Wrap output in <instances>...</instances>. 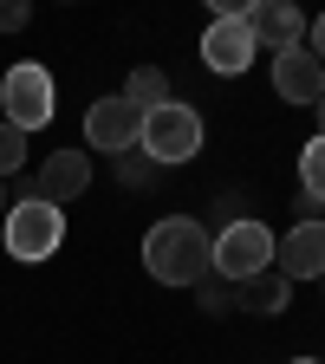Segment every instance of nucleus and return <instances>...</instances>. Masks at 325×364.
Wrapping results in <instances>:
<instances>
[{"instance_id":"f257e3e1","label":"nucleus","mask_w":325,"mask_h":364,"mask_svg":"<svg viewBox=\"0 0 325 364\" xmlns=\"http://www.w3.org/2000/svg\"><path fill=\"white\" fill-rule=\"evenodd\" d=\"M144 273L156 287H196V280H208V228L196 215H163L144 235Z\"/></svg>"},{"instance_id":"f03ea898","label":"nucleus","mask_w":325,"mask_h":364,"mask_svg":"<svg viewBox=\"0 0 325 364\" xmlns=\"http://www.w3.org/2000/svg\"><path fill=\"white\" fill-rule=\"evenodd\" d=\"M273 267V228L254 221V215H235V221H221V235H208V273L228 287H241L254 280V273Z\"/></svg>"},{"instance_id":"7ed1b4c3","label":"nucleus","mask_w":325,"mask_h":364,"mask_svg":"<svg viewBox=\"0 0 325 364\" xmlns=\"http://www.w3.org/2000/svg\"><path fill=\"white\" fill-rule=\"evenodd\" d=\"M202 111L196 105H156V111H144V136H137V150H144L156 169H176V163H189L196 150H202Z\"/></svg>"},{"instance_id":"20e7f679","label":"nucleus","mask_w":325,"mask_h":364,"mask_svg":"<svg viewBox=\"0 0 325 364\" xmlns=\"http://www.w3.org/2000/svg\"><path fill=\"white\" fill-rule=\"evenodd\" d=\"M0 241H7V254L26 260V267L53 260L59 241H65V208H53V202H14L7 215H0Z\"/></svg>"},{"instance_id":"39448f33","label":"nucleus","mask_w":325,"mask_h":364,"mask_svg":"<svg viewBox=\"0 0 325 364\" xmlns=\"http://www.w3.org/2000/svg\"><path fill=\"white\" fill-rule=\"evenodd\" d=\"M0 124H14L20 136L39 130V124H53V72L46 65H14L7 78H0Z\"/></svg>"},{"instance_id":"423d86ee","label":"nucleus","mask_w":325,"mask_h":364,"mask_svg":"<svg viewBox=\"0 0 325 364\" xmlns=\"http://www.w3.org/2000/svg\"><path fill=\"white\" fill-rule=\"evenodd\" d=\"M137 136H144V111H130L117 91H111V98H91V105H85V144H91V150H105V156H130V150H137Z\"/></svg>"},{"instance_id":"0eeeda50","label":"nucleus","mask_w":325,"mask_h":364,"mask_svg":"<svg viewBox=\"0 0 325 364\" xmlns=\"http://www.w3.org/2000/svg\"><path fill=\"white\" fill-rule=\"evenodd\" d=\"M254 33H247V20L241 14H215L208 20V33H202V65L215 72V78H235V72H247L254 65Z\"/></svg>"},{"instance_id":"6e6552de","label":"nucleus","mask_w":325,"mask_h":364,"mask_svg":"<svg viewBox=\"0 0 325 364\" xmlns=\"http://www.w3.org/2000/svg\"><path fill=\"white\" fill-rule=\"evenodd\" d=\"M273 273L280 280H325V221H293L273 241Z\"/></svg>"},{"instance_id":"1a4fd4ad","label":"nucleus","mask_w":325,"mask_h":364,"mask_svg":"<svg viewBox=\"0 0 325 364\" xmlns=\"http://www.w3.org/2000/svg\"><path fill=\"white\" fill-rule=\"evenodd\" d=\"M241 20H247L254 46H273V53H293V46L306 39V20H299L293 0H247Z\"/></svg>"},{"instance_id":"9d476101","label":"nucleus","mask_w":325,"mask_h":364,"mask_svg":"<svg viewBox=\"0 0 325 364\" xmlns=\"http://www.w3.org/2000/svg\"><path fill=\"white\" fill-rule=\"evenodd\" d=\"M33 189H39V202H53V208L78 202V196L91 189V156H85V150H53V156L39 163Z\"/></svg>"},{"instance_id":"9b49d317","label":"nucleus","mask_w":325,"mask_h":364,"mask_svg":"<svg viewBox=\"0 0 325 364\" xmlns=\"http://www.w3.org/2000/svg\"><path fill=\"white\" fill-rule=\"evenodd\" d=\"M273 91H280L287 105H319L325 98V65L306 53V46H293V53H273Z\"/></svg>"},{"instance_id":"f8f14e48","label":"nucleus","mask_w":325,"mask_h":364,"mask_svg":"<svg viewBox=\"0 0 325 364\" xmlns=\"http://www.w3.org/2000/svg\"><path fill=\"white\" fill-rule=\"evenodd\" d=\"M287 299H293V280H280V273H254V280H241L235 287V306L241 312H260V318H273V312H287Z\"/></svg>"},{"instance_id":"ddd939ff","label":"nucleus","mask_w":325,"mask_h":364,"mask_svg":"<svg viewBox=\"0 0 325 364\" xmlns=\"http://www.w3.org/2000/svg\"><path fill=\"white\" fill-rule=\"evenodd\" d=\"M117 98H124L130 111H156V105H169V72H163V65H137V72L124 78Z\"/></svg>"},{"instance_id":"4468645a","label":"nucleus","mask_w":325,"mask_h":364,"mask_svg":"<svg viewBox=\"0 0 325 364\" xmlns=\"http://www.w3.org/2000/svg\"><path fill=\"white\" fill-rule=\"evenodd\" d=\"M299 196L312 208H325V136H312V144L299 150Z\"/></svg>"},{"instance_id":"2eb2a0df","label":"nucleus","mask_w":325,"mask_h":364,"mask_svg":"<svg viewBox=\"0 0 325 364\" xmlns=\"http://www.w3.org/2000/svg\"><path fill=\"white\" fill-rule=\"evenodd\" d=\"M196 306L202 312H235V287H228V280H215V273H208V280H196Z\"/></svg>"},{"instance_id":"dca6fc26","label":"nucleus","mask_w":325,"mask_h":364,"mask_svg":"<svg viewBox=\"0 0 325 364\" xmlns=\"http://www.w3.org/2000/svg\"><path fill=\"white\" fill-rule=\"evenodd\" d=\"M20 169H26V136H20L14 124H0V182L20 176Z\"/></svg>"},{"instance_id":"f3484780","label":"nucleus","mask_w":325,"mask_h":364,"mask_svg":"<svg viewBox=\"0 0 325 364\" xmlns=\"http://www.w3.org/2000/svg\"><path fill=\"white\" fill-rule=\"evenodd\" d=\"M117 176H124V182H130V189H150V182H156V176H163V169H156V163H150V156H144V163H137V156H117Z\"/></svg>"},{"instance_id":"a211bd4d","label":"nucleus","mask_w":325,"mask_h":364,"mask_svg":"<svg viewBox=\"0 0 325 364\" xmlns=\"http://www.w3.org/2000/svg\"><path fill=\"white\" fill-rule=\"evenodd\" d=\"M33 20V7H20V0H0V33H20Z\"/></svg>"},{"instance_id":"6ab92c4d","label":"nucleus","mask_w":325,"mask_h":364,"mask_svg":"<svg viewBox=\"0 0 325 364\" xmlns=\"http://www.w3.org/2000/svg\"><path fill=\"white\" fill-rule=\"evenodd\" d=\"M306 33H312V46H306V53H312V59H319V65H325V14H319V20H312V26H306Z\"/></svg>"},{"instance_id":"aec40b11","label":"nucleus","mask_w":325,"mask_h":364,"mask_svg":"<svg viewBox=\"0 0 325 364\" xmlns=\"http://www.w3.org/2000/svg\"><path fill=\"white\" fill-rule=\"evenodd\" d=\"M7 208H14V196H7V182H0V215H7Z\"/></svg>"},{"instance_id":"412c9836","label":"nucleus","mask_w":325,"mask_h":364,"mask_svg":"<svg viewBox=\"0 0 325 364\" xmlns=\"http://www.w3.org/2000/svg\"><path fill=\"white\" fill-rule=\"evenodd\" d=\"M312 111H319V136H325V98H319V105H312Z\"/></svg>"},{"instance_id":"4be33fe9","label":"nucleus","mask_w":325,"mask_h":364,"mask_svg":"<svg viewBox=\"0 0 325 364\" xmlns=\"http://www.w3.org/2000/svg\"><path fill=\"white\" fill-rule=\"evenodd\" d=\"M293 364H319V358H293Z\"/></svg>"}]
</instances>
